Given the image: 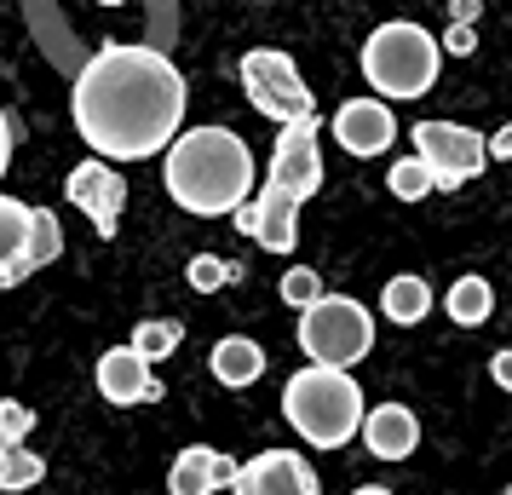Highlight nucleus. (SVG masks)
<instances>
[{
	"label": "nucleus",
	"mask_w": 512,
	"mask_h": 495,
	"mask_svg": "<svg viewBox=\"0 0 512 495\" xmlns=\"http://www.w3.org/2000/svg\"><path fill=\"white\" fill-rule=\"evenodd\" d=\"M70 116L75 133L98 150V162H150L185 127V75L156 47L110 41L75 75Z\"/></svg>",
	"instance_id": "obj_1"
},
{
	"label": "nucleus",
	"mask_w": 512,
	"mask_h": 495,
	"mask_svg": "<svg viewBox=\"0 0 512 495\" xmlns=\"http://www.w3.org/2000/svg\"><path fill=\"white\" fill-rule=\"evenodd\" d=\"M167 196L196 219H219L254 196V150L231 127H190L162 150Z\"/></svg>",
	"instance_id": "obj_2"
},
{
	"label": "nucleus",
	"mask_w": 512,
	"mask_h": 495,
	"mask_svg": "<svg viewBox=\"0 0 512 495\" xmlns=\"http://www.w3.org/2000/svg\"><path fill=\"white\" fill-rule=\"evenodd\" d=\"M363 386L357 375L346 369H317V363H305L300 375H288L282 386V415L294 421L311 449H340L357 438V426H363Z\"/></svg>",
	"instance_id": "obj_3"
},
{
	"label": "nucleus",
	"mask_w": 512,
	"mask_h": 495,
	"mask_svg": "<svg viewBox=\"0 0 512 495\" xmlns=\"http://www.w3.org/2000/svg\"><path fill=\"white\" fill-rule=\"evenodd\" d=\"M357 64H363V81L374 87V98L386 104V98H426L432 93L438 75H443V52L420 24L392 18V24H380L363 41V58Z\"/></svg>",
	"instance_id": "obj_4"
},
{
	"label": "nucleus",
	"mask_w": 512,
	"mask_h": 495,
	"mask_svg": "<svg viewBox=\"0 0 512 495\" xmlns=\"http://www.w3.org/2000/svg\"><path fill=\"white\" fill-rule=\"evenodd\" d=\"M300 352L317 369H351L374 352V317L351 294H323L317 306L300 311Z\"/></svg>",
	"instance_id": "obj_5"
},
{
	"label": "nucleus",
	"mask_w": 512,
	"mask_h": 495,
	"mask_svg": "<svg viewBox=\"0 0 512 495\" xmlns=\"http://www.w3.org/2000/svg\"><path fill=\"white\" fill-rule=\"evenodd\" d=\"M242 93H248V104H254L259 116H271L277 127L282 121H300V116H317V98L305 87L300 64L277 47L242 52Z\"/></svg>",
	"instance_id": "obj_6"
},
{
	"label": "nucleus",
	"mask_w": 512,
	"mask_h": 495,
	"mask_svg": "<svg viewBox=\"0 0 512 495\" xmlns=\"http://www.w3.org/2000/svg\"><path fill=\"white\" fill-rule=\"evenodd\" d=\"M409 139H415V162H426L432 173V190H461L489 167L484 133H472L461 121H415Z\"/></svg>",
	"instance_id": "obj_7"
},
{
	"label": "nucleus",
	"mask_w": 512,
	"mask_h": 495,
	"mask_svg": "<svg viewBox=\"0 0 512 495\" xmlns=\"http://www.w3.org/2000/svg\"><path fill=\"white\" fill-rule=\"evenodd\" d=\"M323 121L317 116H300V121H282L277 144H271V179L265 185L288 190L294 202H311L317 190H323Z\"/></svg>",
	"instance_id": "obj_8"
},
{
	"label": "nucleus",
	"mask_w": 512,
	"mask_h": 495,
	"mask_svg": "<svg viewBox=\"0 0 512 495\" xmlns=\"http://www.w3.org/2000/svg\"><path fill=\"white\" fill-rule=\"evenodd\" d=\"M231 495H323L317 472L294 449H259L254 461H242L231 478Z\"/></svg>",
	"instance_id": "obj_9"
},
{
	"label": "nucleus",
	"mask_w": 512,
	"mask_h": 495,
	"mask_svg": "<svg viewBox=\"0 0 512 495\" xmlns=\"http://www.w3.org/2000/svg\"><path fill=\"white\" fill-rule=\"evenodd\" d=\"M64 196H70L75 208L93 219V231L110 242L116 236V225H121V208H127V179H121L110 162H81V167H70V185H64Z\"/></svg>",
	"instance_id": "obj_10"
},
{
	"label": "nucleus",
	"mask_w": 512,
	"mask_h": 495,
	"mask_svg": "<svg viewBox=\"0 0 512 495\" xmlns=\"http://www.w3.org/2000/svg\"><path fill=\"white\" fill-rule=\"evenodd\" d=\"M397 139V116L380 104V98H346L340 110H334V144L357 156V162H369V156H386Z\"/></svg>",
	"instance_id": "obj_11"
},
{
	"label": "nucleus",
	"mask_w": 512,
	"mask_h": 495,
	"mask_svg": "<svg viewBox=\"0 0 512 495\" xmlns=\"http://www.w3.org/2000/svg\"><path fill=\"white\" fill-rule=\"evenodd\" d=\"M93 375H98V392H104V403H116V409H133V403H156V398H162V380L150 375V363H144L133 346L104 352Z\"/></svg>",
	"instance_id": "obj_12"
},
{
	"label": "nucleus",
	"mask_w": 512,
	"mask_h": 495,
	"mask_svg": "<svg viewBox=\"0 0 512 495\" xmlns=\"http://www.w3.org/2000/svg\"><path fill=\"white\" fill-rule=\"evenodd\" d=\"M242 461H231L225 449H208V444H190L173 455V467H167V495H219L231 490V478Z\"/></svg>",
	"instance_id": "obj_13"
},
{
	"label": "nucleus",
	"mask_w": 512,
	"mask_h": 495,
	"mask_svg": "<svg viewBox=\"0 0 512 495\" xmlns=\"http://www.w3.org/2000/svg\"><path fill=\"white\" fill-rule=\"evenodd\" d=\"M363 444H369L374 461H409L420 444V421L409 403H374V409H363Z\"/></svg>",
	"instance_id": "obj_14"
},
{
	"label": "nucleus",
	"mask_w": 512,
	"mask_h": 495,
	"mask_svg": "<svg viewBox=\"0 0 512 495\" xmlns=\"http://www.w3.org/2000/svg\"><path fill=\"white\" fill-rule=\"evenodd\" d=\"M254 242L265 248V254H288L294 242H300V202L288 196V190L277 185H265L254 190Z\"/></svg>",
	"instance_id": "obj_15"
},
{
	"label": "nucleus",
	"mask_w": 512,
	"mask_h": 495,
	"mask_svg": "<svg viewBox=\"0 0 512 495\" xmlns=\"http://www.w3.org/2000/svg\"><path fill=\"white\" fill-rule=\"evenodd\" d=\"M29 277V202L0 190V288H18Z\"/></svg>",
	"instance_id": "obj_16"
},
{
	"label": "nucleus",
	"mask_w": 512,
	"mask_h": 495,
	"mask_svg": "<svg viewBox=\"0 0 512 495\" xmlns=\"http://www.w3.org/2000/svg\"><path fill=\"white\" fill-rule=\"evenodd\" d=\"M208 369L219 386H231V392H242V386H254L259 375H265V346L259 340H248V334H225L219 346H213Z\"/></svg>",
	"instance_id": "obj_17"
},
{
	"label": "nucleus",
	"mask_w": 512,
	"mask_h": 495,
	"mask_svg": "<svg viewBox=\"0 0 512 495\" xmlns=\"http://www.w3.org/2000/svg\"><path fill=\"white\" fill-rule=\"evenodd\" d=\"M380 311H386V323H397V329L426 323V317H432V288H426V277H415V271L392 277L386 294H380Z\"/></svg>",
	"instance_id": "obj_18"
},
{
	"label": "nucleus",
	"mask_w": 512,
	"mask_h": 495,
	"mask_svg": "<svg viewBox=\"0 0 512 495\" xmlns=\"http://www.w3.org/2000/svg\"><path fill=\"white\" fill-rule=\"evenodd\" d=\"M443 311H449L461 329H478V323H489V311H495V288H489V277L466 271L461 283H449V300H443Z\"/></svg>",
	"instance_id": "obj_19"
},
{
	"label": "nucleus",
	"mask_w": 512,
	"mask_h": 495,
	"mask_svg": "<svg viewBox=\"0 0 512 495\" xmlns=\"http://www.w3.org/2000/svg\"><path fill=\"white\" fill-rule=\"evenodd\" d=\"M47 478V461L35 455L29 444H0V490L6 495H24Z\"/></svg>",
	"instance_id": "obj_20"
},
{
	"label": "nucleus",
	"mask_w": 512,
	"mask_h": 495,
	"mask_svg": "<svg viewBox=\"0 0 512 495\" xmlns=\"http://www.w3.org/2000/svg\"><path fill=\"white\" fill-rule=\"evenodd\" d=\"M64 254V225L52 208H29V271H41Z\"/></svg>",
	"instance_id": "obj_21"
},
{
	"label": "nucleus",
	"mask_w": 512,
	"mask_h": 495,
	"mask_svg": "<svg viewBox=\"0 0 512 495\" xmlns=\"http://www.w3.org/2000/svg\"><path fill=\"white\" fill-rule=\"evenodd\" d=\"M179 340H185V329H179L173 317H156V323H139L127 346H133V352H139L144 363H150V369H156L162 357H173V352H179Z\"/></svg>",
	"instance_id": "obj_22"
},
{
	"label": "nucleus",
	"mask_w": 512,
	"mask_h": 495,
	"mask_svg": "<svg viewBox=\"0 0 512 495\" xmlns=\"http://www.w3.org/2000/svg\"><path fill=\"white\" fill-rule=\"evenodd\" d=\"M185 283L196 288V294H219L225 283H242V271H236L231 260H219V254H196V260L185 265Z\"/></svg>",
	"instance_id": "obj_23"
},
{
	"label": "nucleus",
	"mask_w": 512,
	"mask_h": 495,
	"mask_svg": "<svg viewBox=\"0 0 512 495\" xmlns=\"http://www.w3.org/2000/svg\"><path fill=\"white\" fill-rule=\"evenodd\" d=\"M386 190H392L397 202H420V196H432V173H426V162L403 156V162H392V173H386Z\"/></svg>",
	"instance_id": "obj_24"
},
{
	"label": "nucleus",
	"mask_w": 512,
	"mask_h": 495,
	"mask_svg": "<svg viewBox=\"0 0 512 495\" xmlns=\"http://www.w3.org/2000/svg\"><path fill=\"white\" fill-rule=\"evenodd\" d=\"M277 294L288 300V306H300V311H305V306H317L328 288H323V277H317L311 265H288V271H282V283H277Z\"/></svg>",
	"instance_id": "obj_25"
},
{
	"label": "nucleus",
	"mask_w": 512,
	"mask_h": 495,
	"mask_svg": "<svg viewBox=\"0 0 512 495\" xmlns=\"http://www.w3.org/2000/svg\"><path fill=\"white\" fill-rule=\"evenodd\" d=\"M29 432H35V409H29V403L0 398V444H24Z\"/></svg>",
	"instance_id": "obj_26"
},
{
	"label": "nucleus",
	"mask_w": 512,
	"mask_h": 495,
	"mask_svg": "<svg viewBox=\"0 0 512 495\" xmlns=\"http://www.w3.org/2000/svg\"><path fill=\"white\" fill-rule=\"evenodd\" d=\"M438 52L443 58H472V52H478V29L472 24H449V35L438 41Z\"/></svg>",
	"instance_id": "obj_27"
},
{
	"label": "nucleus",
	"mask_w": 512,
	"mask_h": 495,
	"mask_svg": "<svg viewBox=\"0 0 512 495\" xmlns=\"http://www.w3.org/2000/svg\"><path fill=\"white\" fill-rule=\"evenodd\" d=\"M484 156L489 162H512V121L495 133V139H484Z\"/></svg>",
	"instance_id": "obj_28"
},
{
	"label": "nucleus",
	"mask_w": 512,
	"mask_h": 495,
	"mask_svg": "<svg viewBox=\"0 0 512 495\" xmlns=\"http://www.w3.org/2000/svg\"><path fill=\"white\" fill-rule=\"evenodd\" d=\"M484 0H449V24H478Z\"/></svg>",
	"instance_id": "obj_29"
},
{
	"label": "nucleus",
	"mask_w": 512,
	"mask_h": 495,
	"mask_svg": "<svg viewBox=\"0 0 512 495\" xmlns=\"http://www.w3.org/2000/svg\"><path fill=\"white\" fill-rule=\"evenodd\" d=\"M489 375H495V386H501V392H512V352L489 357Z\"/></svg>",
	"instance_id": "obj_30"
},
{
	"label": "nucleus",
	"mask_w": 512,
	"mask_h": 495,
	"mask_svg": "<svg viewBox=\"0 0 512 495\" xmlns=\"http://www.w3.org/2000/svg\"><path fill=\"white\" fill-rule=\"evenodd\" d=\"M6 167H12V121L0 110V179H6Z\"/></svg>",
	"instance_id": "obj_31"
},
{
	"label": "nucleus",
	"mask_w": 512,
	"mask_h": 495,
	"mask_svg": "<svg viewBox=\"0 0 512 495\" xmlns=\"http://www.w3.org/2000/svg\"><path fill=\"white\" fill-rule=\"evenodd\" d=\"M351 495H392V490H380V484H363V490H351Z\"/></svg>",
	"instance_id": "obj_32"
},
{
	"label": "nucleus",
	"mask_w": 512,
	"mask_h": 495,
	"mask_svg": "<svg viewBox=\"0 0 512 495\" xmlns=\"http://www.w3.org/2000/svg\"><path fill=\"white\" fill-rule=\"evenodd\" d=\"M98 6H121V0H98Z\"/></svg>",
	"instance_id": "obj_33"
},
{
	"label": "nucleus",
	"mask_w": 512,
	"mask_h": 495,
	"mask_svg": "<svg viewBox=\"0 0 512 495\" xmlns=\"http://www.w3.org/2000/svg\"><path fill=\"white\" fill-rule=\"evenodd\" d=\"M507 495H512V484H507Z\"/></svg>",
	"instance_id": "obj_34"
}]
</instances>
